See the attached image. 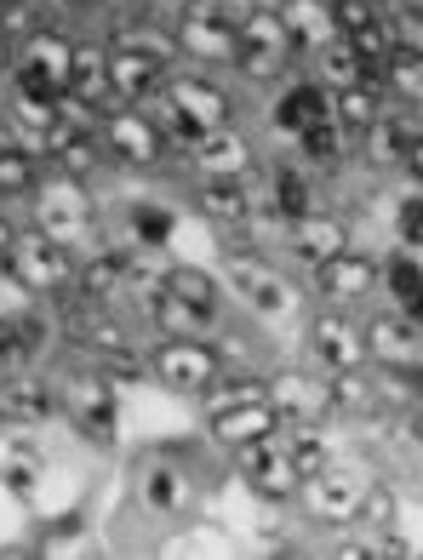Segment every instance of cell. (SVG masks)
<instances>
[{
    "mask_svg": "<svg viewBox=\"0 0 423 560\" xmlns=\"http://www.w3.org/2000/svg\"><path fill=\"white\" fill-rule=\"evenodd\" d=\"M23 292H35V298H63L74 287V258H69V246L58 241H46L40 229H30V235H17L12 246V258L0 264Z\"/></svg>",
    "mask_w": 423,
    "mask_h": 560,
    "instance_id": "obj_5",
    "label": "cell"
},
{
    "mask_svg": "<svg viewBox=\"0 0 423 560\" xmlns=\"http://www.w3.org/2000/svg\"><path fill=\"white\" fill-rule=\"evenodd\" d=\"M207 429L218 446H252V441H275L281 435V412L269 400H246V406H223V412H207Z\"/></svg>",
    "mask_w": 423,
    "mask_h": 560,
    "instance_id": "obj_17",
    "label": "cell"
},
{
    "mask_svg": "<svg viewBox=\"0 0 423 560\" xmlns=\"http://www.w3.org/2000/svg\"><path fill=\"white\" fill-rule=\"evenodd\" d=\"M361 521H366L372 532H389V526H395V492H389V487H366Z\"/></svg>",
    "mask_w": 423,
    "mask_h": 560,
    "instance_id": "obj_47",
    "label": "cell"
},
{
    "mask_svg": "<svg viewBox=\"0 0 423 560\" xmlns=\"http://www.w3.org/2000/svg\"><path fill=\"white\" fill-rule=\"evenodd\" d=\"M195 207L223 229L246 223V212H252V172L246 177H201V184H195Z\"/></svg>",
    "mask_w": 423,
    "mask_h": 560,
    "instance_id": "obj_24",
    "label": "cell"
},
{
    "mask_svg": "<svg viewBox=\"0 0 423 560\" xmlns=\"http://www.w3.org/2000/svg\"><path fill=\"white\" fill-rule=\"evenodd\" d=\"M304 492H309V515H315V521H327V526H350V521H361V498H366V487H361L355 475L320 469L315 480H304Z\"/></svg>",
    "mask_w": 423,
    "mask_h": 560,
    "instance_id": "obj_19",
    "label": "cell"
},
{
    "mask_svg": "<svg viewBox=\"0 0 423 560\" xmlns=\"http://www.w3.org/2000/svg\"><path fill=\"white\" fill-rule=\"evenodd\" d=\"M292 63V52L286 46H252V40H240L235 46V74H246V81H275V74Z\"/></svg>",
    "mask_w": 423,
    "mask_h": 560,
    "instance_id": "obj_39",
    "label": "cell"
},
{
    "mask_svg": "<svg viewBox=\"0 0 423 560\" xmlns=\"http://www.w3.org/2000/svg\"><path fill=\"white\" fill-rule=\"evenodd\" d=\"M109 46V40H104ZM109 86L115 104H138V97H155L166 86V63L138 52V46H109Z\"/></svg>",
    "mask_w": 423,
    "mask_h": 560,
    "instance_id": "obj_20",
    "label": "cell"
},
{
    "mask_svg": "<svg viewBox=\"0 0 423 560\" xmlns=\"http://www.w3.org/2000/svg\"><path fill=\"white\" fill-rule=\"evenodd\" d=\"M7 143H12V120H7V115H0V149H7Z\"/></svg>",
    "mask_w": 423,
    "mask_h": 560,
    "instance_id": "obj_53",
    "label": "cell"
},
{
    "mask_svg": "<svg viewBox=\"0 0 423 560\" xmlns=\"http://www.w3.org/2000/svg\"><path fill=\"white\" fill-rule=\"evenodd\" d=\"M235 464H240V475H246V487H252L263 503H286L292 492H304V480H297L286 446H275V441L235 446Z\"/></svg>",
    "mask_w": 423,
    "mask_h": 560,
    "instance_id": "obj_13",
    "label": "cell"
},
{
    "mask_svg": "<svg viewBox=\"0 0 423 560\" xmlns=\"http://www.w3.org/2000/svg\"><path fill=\"white\" fill-rule=\"evenodd\" d=\"M127 223H132V235H138L143 246H166L172 229H178V212L161 207V200H138V207L127 212Z\"/></svg>",
    "mask_w": 423,
    "mask_h": 560,
    "instance_id": "obj_41",
    "label": "cell"
},
{
    "mask_svg": "<svg viewBox=\"0 0 423 560\" xmlns=\"http://www.w3.org/2000/svg\"><path fill=\"white\" fill-rule=\"evenodd\" d=\"M161 287L172 292V298H184V303H195V310H218V280L207 275V269H195V264H178V269H166L161 275Z\"/></svg>",
    "mask_w": 423,
    "mask_h": 560,
    "instance_id": "obj_38",
    "label": "cell"
},
{
    "mask_svg": "<svg viewBox=\"0 0 423 560\" xmlns=\"http://www.w3.org/2000/svg\"><path fill=\"white\" fill-rule=\"evenodd\" d=\"M286 246H292V258L304 269H315V264H327V258H338V252L350 246V223L332 218V212H304V218L286 223Z\"/></svg>",
    "mask_w": 423,
    "mask_h": 560,
    "instance_id": "obj_18",
    "label": "cell"
},
{
    "mask_svg": "<svg viewBox=\"0 0 423 560\" xmlns=\"http://www.w3.org/2000/svg\"><path fill=\"white\" fill-rule=\"evenodd\" d=\"M309 361L320 372H366V326H355L350 315H315L309 326Z\"/></svg>",
    "mask_w": 423,
    "mask_h": 560,
    "instance_id": "obj_9",
    "label": "cell"
},
{
    "mask_svg": "<svg viewBox=\"0 0 423 560\" xmlns=\"http://www.w3.org/2000/svg\"><path fill=\"white\" fill-rule=\"evenodd\" d=\"M407 138H412V120H401V115H378V120H372L366 132H361L366 161H372V166H401Z\"/></svg>",
    "mask_w": 423,
    "mask_h": 560,
    "instance_id": "obj_35",
    "label": "cell"
},
{
    "mask_svg": "<svg viewBox=\"0 0 423 560\" xmlns=\"http://www.w3.org/2000/svg\"><path fill=\"white\" fill-rule=\"evenodd\" d=\"M63 104L92 109V120L109 115V109H120V104H115V86H109V46H104V40H74Z\"/></svg>",
    "mask_w": 423,
    "mask_h": 560,
    "instance_id": "obj_8",
    "label": "cell"
},
{
    "mask_svg": "<svg viewBox=\"0 0 423 560\" xmlns=\"http://www.w3.org/2000/svg\"><path fill=\"white\" fill-rule=\"evenodd\" d=\"M97 361H104V377H109V384H138V377H149V361H143V354H132V349L97 354Z\"/></svg>",
    "mask_w": 423,
    "mask_h": 560,
    "instance_id": "obj_46",
    "label": "cell"
},
{
    "mask_svg": "<svg viewBox=\"0 0 423 560\" xmlns=\"http://www.w3.org/2000/svg\"><path fill=\"white\" fill-rule=\"evenodd\" d=\"M401 241H407V252H418V246H423V195L401 207Z\"/></svg>",
    "mask_w": 423,
    "mask_h": 560,
    "instance_id": "obj_48",
    "label": "cell"
},
{
    "mask_svg": "<svg viewBox=\"0 0 423 560\" xmlns=\"http://www.w3.org/2000/svg\"><path fill=\"white\" fill-rule=\"evenodd\" d=\"M172 35H178V52H189L195 63H235V46H240L230 0H178Z\"/></svg>",
    "mask_w": 423,
    "mask_h": 560,
    "instance_id": "obj_2",
    "label": "cell"
},
{
    "mask_svg": "<svg viewBox=\"0 0 423 560\" xmlns=\"http://www.w3.org/2000/svg\"><path fill=\"white\" fill-rule=\"evenodd\" d=\"M269 207H275L286 223L304 218V212H315V184H309V172H304V166H275V177H269Z\"/></svg>",
    "mask_w": 423,
    "mask_h": 560,
    "instance_id": "obj_34",
    "label": "cell"
},
{
    "mask_svg": "<svg viewBox=\"0 0 423 560\" xmlns=\"http://www.w3.org/2000/svg\"><path fill=\"white\" fill-rule=\"evenodd\" d=\"M12 63H17V46L0 35V74H12Z\"/></svg>",
    "mask_w": 423,
    "mask_h": 560,
    "instance_id": "obj_52",
    "label": "cell"
},
{
    "mask_svg": "<svg viewBox=\"0 0 423 560\" xmlns=\"http://www.w3.org/2000/svg\"><path fill=\"white\" fill-rule=\"evenodd\" d=\"M275 12L286 23V35H292V52H320V46L338 35L332 0H275Z\"/></svg>",
    "mask_w": 423,
    "mask_h": 560,
    "instance_id": "obj_23",
    "label": "cell"
},
{
    "mask_svg": "<svg viewBox=\"0 0 423 560\" xmlns=\"http://www.w3.org/2000/svg\"><path fill=\"white\" fill-rule=\"evenodd\" d=\"M58 412H69V423L81 429L92 446H109L115 429H120V418H115V384L104 372H74L69 389L58 395Z\"/></svg>",
    "mask_w": 423,
    "mask_h": 560,
    "instance_id": "obj_6",
    "label": "cell"
},
{
    "mask_svg": "<svg viewBox=\"0 0 423 560\" xmlns=\"http://www.w3.org/2000/svg\"><path fill=\"white\" fill-rule=\"evenodd\" d=\"M263 7H275V0H263Z\"/></svg>",
    "mask_w": 423,
    "mask_h": 560,
    "instance_id": "obj_55",
    "label": "cell"
},
{
    "mask_svg": "<svg viewBox=\"0 0 423 560\" xmlns=\"http://www.w3.org/2000/svg\"><path fill=\"white\" fill-rule=\"evenodd\" d=\"M184 161H189L195 177H246V172L258 166L252 143H246L235 126H212L207 138H195V143L184 149Z\"/></svg>",
    "mask_w": 423,
    "mask_h": 560,
    "instance_id": "obj_16",
    "label": "cell"
},
{
    "mask_svg": "<svg viewBox=\"0 0 423 560\" xmlns=\"http://www.w3.org/2000/svg\"><path fill=\"white\" fill-rule=\"evenodd\" d=\"M401 166L412 172V184H423V132H412V138H407V155H401Z\"/></svg>",
    "mask_w": 423,
    "mask_h": 560,
    "instance_id": "obj_49",
    "label": "cell"
},
{
    "mask_svg": "<svg viewBox=\"0 0 423 560\" xmlns=\"http://www.w3.org/2000/svg\"><path fill=\"white\" fill-rule=\"evenodd\" d=\"M286 457H292L297 480H315L320 469H332V452H327V441H315V435H297V441L286 446Z\"/></svg>",
    "mask_w": 423,
    "mask_h": 560,
    "instance_id": "obj_44",
    "label": "cell"
},
{
    "mask_svg": "<svg viewBox=\"0 0 423 560\" xmlns=\"http://www.w3.org/2000/svg\"><path fill=\"white\" fill-rule=\"evenodd\" d=\"M69 7H86V0H69Z\"/></svg>",
    "mask_w": 423,
    "mask_h": 560,
    "instance_id": "obj_54",
    "label": "cell"
},
{
    "mask_svg": "<svg viewBox=\"0 0 423 560\" xmlns=\"http://www.w3.org/2000/svg\"><path fill=\"white\" fill-rule=\"evenodd\" d=\"M269 406L281 412V423H320V418L338 412L327 372H281V377H269Z\"/></svg>",
    "mask_w": 423,
    "mask_h": 560,
    "instance_id": "obj_10",
    "label": "cell"
},
{
    "mask_svg": "<svg viewBox=\"0 0 423 560\" xmlns=\"http://www.w3.org/2000/svg\"><path fill=\"white\" fill-rule=\"evenodd\" d=\"M395 12H401L407 23H418V30H423V0H395Z\"/></svg>",
    "mask_w": 423,
    "mask_h": 560,
    "instance_id": "obj_51",
    "label": "cell"
},
{
    "mask_svg": "<svg viewBox=\"0 0 423 560\" xmlns=\"http://www.w3.org/2000/svg\"><path fill=\"white\" fill-rule=\"evenodd\" d=\"M46 338H52V326L40 315H0V366L23 372L46 349Z\"/></svg>",
    "mask_w": 423,
    "mask_h": 560,
    "instance_id": "obj_26",
    "label": "cell"
},
{
    "mask_svg": "<svg viewBox=\"0 0 423 560\" xmlns=\"http://www.w3.org/2000/svg\"><path fill=\"white\" fill-rule=\"evenodd\" d=\"M320 86L327 92H338V86H355V81H366V69H361V52L343 35H332L327 46H320Z\"/></svg>",
    "mask_w": 423,
    "mask_h": 560,
    "instance_id": "obj_36",
    "label": "cell"
},
{
    "mask_svg": "<svg viewBox=\"0 0 423 560\" xmlns=\"http://www.w3.org/2000/svg\"><path fill=\"white\" fill-rule=\"evenodd\" d=\"M207 400V412H223V406H246V400H269V377H258V372H246V377H230V384H218L201 395Z\"/></svg>",
    "mask_w": 423,
    "mask_h": 560,
    "instance_id": "obj_42",
    "label": "cell"
},
{
    "mask_svg": "<svg viewBox=\"0 0 423 560\" xmlns=\"http://www.w3.org/2000/svg\"><path fill=\"white\" fill-rule=\"evenodd\" d=\"M40 189V155L23 143L0 149V200H30Z\"/></svg>",
    "mask_w": 423,
    "mask_h": 560,
    "instance_id": "obj_33",
    "label": "cell"
},
{
    "mask_svg": "<svg viewBox=\"0 0 423 560\" xmlns=\"http://www.w3.org/2000/svg\"><path fill=\"white\" fill-rule=\"evenodd\" d=\"M332 115V92L320 86V81H297L281 92V104H275V132L297 138V132H309L315 120H327Z\"/></svg>",
    "mask_w": 423,
    "mask_h": 560,
    "instance_id": "obj_25",
    "label": "cell"
},
{
    "mask_svg": "<svg viewBox=\"0 0 423 560\" xmlns=\"http://www.w3.org/2000/svg\"><path fill=\"white\" fill-rule=\"evenodd\" d=\"M30 200H35V229H40L46 241H58V246L92 241L97 207H92V189H86V184H74V177H58V172H52V184L40 177V189H35Z\"/></svg>",
    "mask_w": 423,
    "mask_h": 560,
    "instance_id": "obj_3",
    "label": "cell"
},
{
    "mask_svg": "<svg viewBox=\"0 0 423 560\" xmlns=\"http://www.w3.org/2000/svg\"><path fill=\"white\" fill-rule=\"evenodd\" d=\"M97 143H104V155L127 161V166H155L172 149L166 132H161V120L138 115V104H120V109H109L104 120H97Z\"/></svg>",
    "mask_w": 423,
    "mask_h": 560,
    "instance_id": "obj_7",
    "label": "cell"
},
{
    "mask_svg": "<svg viewBox=\"0 0 423 560\" xmlns=\"http://www.w3.org/2000/svg\"><path fill=\"white\" fill-rule=\"evenodd\" d=\"M343 138H350V132H343L332 115H327V120H315L309 132H297V143H304V155H309V161H338V155H343Z\"/></svg>",
    "mask_w": 423,
    "mask_h": 560,
    "instance_id": "obj_43",
    "label": "cell"
},
{
    "mask_svg": "<svg viewBox=\"0 0 423 560\" xmlns=\"http://www.w3.org/2000/svg\"><path fill=\"white\" fill-rule=\"evenodd\" d=\"M127 275H132V264L120 258V252H92V258H86L81 269H74V292H86V298L104 303L109 292L127 287Z\"/></svg>",
    "mask_w": 423,
    "mask_h": 560,
    "instance_id": "obj_32",
    "label": "cell"
},
{
    "mask_svg": "<svg viewBox=\"0 0 423 560\" xmlns=\"http://www.w3.org/2000/svg\"><path fill=\"white\" fill-rule=\"evenodd\" d=\"M309 275H315V292L327 303H366L372 292L384 287V264H372L366 252H350V246H343L338 258L315 264Z\"/></svg>",
    "mask_w": 423,
    "mask_h": 560,
    "instance_id": "obj_11",
    "label": "cell"
},
{
    "mask_svg": "<svg viewBox=\"0 0 423 560\" xmlns=\"http://www.w3.org/2000/svg\"><path fill=\"white\" fill-rule=\"evenodd\" d=\"M46 418H58V389H46L30 372L0 377V423H46Z\"/></svg>",
    "mask_w": 423,
    "mask_h": 560,
    "instance_id": "obj_22",
    "label": "cell"
},
{
    "mask_svg": "<svg viewBox=\"0 0 423 560\" xmlns=\"http://www.w3.org/2000/svg\"><path fill=\"white\" fill-rule=\"evenodd\" d=\"M17 235H23V229H12V218H7V212H0V264H7V258H12V246H17Z\"/></svg>",
    "mask_w": 423,
    "mask_h": 560,
    "instance_id": "obj_50",
    "label": "cell"
},
{
    "mask_svg": "<svg viewBox=\"0 0 423 560\" xmlns=\"http://www.w3.org/2000/svg\"><path fill=\"white\" fill-rule=\"evenodd\" d=\"M384 287H389V298L401 303V315H407L412 303L423 298V264L412 258V252H395V258L384 264Z\"/></svg>",
    "mask_w": 423,
    "mask_h": 560,
    "instance_id": "obj_40",
    "label": "cell"
},
{
    "mask_svg": "<svg viewBox=\"0 0 423 560\" xmlns=\"http://www.w3.org/2000/svg\"><path fill=\"white\" fill-rule=\"evenodd\" d=\"M230 287L240 292V303L246 310H258V315H286L292 310V287L269 269V264H258V258H230Z\"/></svg>",
    "mask_w": 423,
    "mask_h": 560,
    "instance_id": "obj_21",
    "label": "cell"
},
{
    "mask_svg": "<svg viewBox=\"0 0 423 560\" xmlns=\"http://www.w3.org/2000/svg\"><path fill=\"white\" fill-rule=\"evenodd\" d=\"M40 155L58 177H74V184H92V172L104 166V143L92 138V126L58 120L52 132H40Z\"/></svg>",
    "mask_w": 423,
    "mask_h": 560,
    "instance_id": "obj_14",
    "label": "cell"
},
{
    "mask_svg": "<svg viewBox=\"0 0 423 560\" xmlns=\"http://www.w3.org/2000/svg\"><path fill=\"white\" fill-rule=\"evenodd\" d=\"M63 332L74 338V349L81 354H115V349H132L127 343V326H120L104 303L97 298H86V292H74V298H63Z\"/></svg>",
    "mask_w": 423,
    "mask_h": 560,
    "instance_id": "obj_12",
    "label": "cell"
},
{
    "mask_svg": "<svg viewBox=\"0 0 423 560\" xmlns=\"http://www.w3.org/2000/svg\"><path fill=\"white\" fill-rule=\"evenodd\" d=\"M149 377L172 395H207L223 377V354L207 338H166L149 354Z\"/></svg>",
    "mask_w": 423,
    "mask_h": 560,
    "instance_id": "obj_4",
    "label": "cell"
},
{
    "mask_svg": "<svg viewBox=\"0 0 423 560\" xmlns=\"http://www.w3.org/2000/svg\"><path fill=\"white\" fill-rule=\"evenodd\" d=\"M378 115H384V92H378V81H355V86H338V92H332V120H338L350 138H361Z\"/></svg>",
    "mask_w": 423,
    "mask_h": 560,
    "instance_id": "obj_29",
    "label": "cell"
},
{
    "mask_svg": "<svg viewBox=\"0 0 423 560\" xmlns=\"http://www.w3.org/2000/svg\"><path fill=\"white\" fill-rule=\"evenodd\" d=\"M7 120H12V132L23 126V132H35V143H40V132H52V126L63 120V92H7Z\"/></svg>",
    "mask_w": 423,
    "mask_h": 560,
    "instance_id": "obj_28",
    "label": "cell"
},
{
    "mask_svg": "<svg viewBox=\"0 0 423 560\" xmlns=\"http://www.w3.org/2000/svg\"><path fill=\"white\" fill-rule=\"evenodd\" d=\"M366 361L389 372H412L423 361V326L412 315H378L366 320Z\"/></svg>",
    "mask_w": 423,
    "mask_h": 560,
    "instance_id": "obj_15",
    "label": "cell"
},
{
    "mask_svg": "<svg viewBox=\"0 0 423 560\" xmlns=\"http://www.w3.org/2000/svg\"><path fill=\"white\" fill-rule=\"evenodd\" d=\"M143 315L161 326L166 338H201L207 326H212V315L207 310H195V303H184V298H172L166 287H155V292H143Z\"/></svg>",
    "mask_w": 423,
    "mask_h": 560,
    "instance_id": "obj_27",
    "label": "cell"
},
{
    "mask_svg": "<svg viewBox=\"0 0 423 560\" xmlns=\"http://www.w3.org/2000/svg\"><path fill=\"white\" fill-rule=\"evenodd\" d=\"M378 81L401 97V104H412V109H423V46H412V40H401L395 52L384 58V69H378Z\"/></svg>",
    "mask_w": 423,
    "mask_h": 560,
    "instance_id": "obj_30",
    "label": "cell"
},
{
    "mask_svg": "<svg viewBox=\"0 0 423 560\" xmlns=\"http://www.w3.org/2000/svg\"><path fill=\"white\" fill-rule=\"evenodd\" d=\"M384 7L378 0H332V23H338V35H355V30H366L372 18H378Z\"/></svg>",
    "mask_w": 423,
    "mask_h": 560,
    "instance_id": "obj_45",
    "label": "cell"
},
{
    "mask_svg": "<svg viewBox=\"0 0 423 560\" xmlns=\"http://www.w3.org/2000/svg\"><path fill=\"white\" fill-rule=\"evenodd\" d=\"M143 503H149V509H161V515L184 509V503H189V480H184V469L149 464V469H143Z\"/></svg>",
    "mask_w": 423,
    "mask_h": 560,
    "instance_id": "obj_37",
    "label": "cell"
},
{
    "mask_svg": "<svg viewBox=\"0 0 423 560\" xmlns=\"http://www.w3.org/2000/svg\"><path fill=\"white\" fill-rule=\"evenodd\" d=\"M212 126H235V97L212 74H178V81H166V126H161L166 143L189 149Z\"/></svg>",
    "mask_w": 423,
    "mask_h": 560,
    "instance_id": "obj_1",
    "label": "cell"
},
{
    "mask_svg": "<svg viewBox=\"0 0 423 560\" xmlns=\"http://www.w3.org/2000/svg\"><path fill=\"white\" fill-rule=\"evenodd\" d=\"M361 52V69H366V81H378V69H384V58L401 46L407 35H401V18H389V12H378L366 23V30H355V35H343Z\"/></svg>",
    "mask_w": 423,
    "mask_h": 560,
    "instance_id": "obj_31",
    "label": "cell"
}]
</instances>
